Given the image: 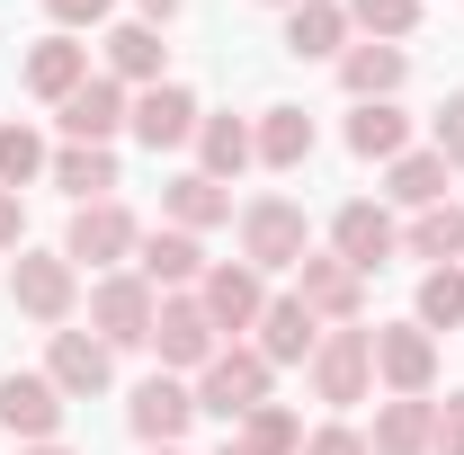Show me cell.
Masks as SVG:
<instances>
[{"mask_svg":"<svg viewBox=\"0 0 464 455\" xmlns=\"http://www.w3.org/2000/svg\"><path fill=\"white\" fill-rule=\"evenodd\" d=\"M366 384H375V331H357V322L322 331V348H313V393L331 402V411H348V402H366Z\"/></svg>","mask_w":464,"mask_h":455,"instance_id":"cell-1","label":"cell"},{"mask_svg":"<svg viewBox=\"0 0 464 455\" xmlns=\"http://www.w3.org/2000/svg\"><path fill=\"white\" fill-rule=\"evenodd\" d=\"M72 295H81V277H72L63 250H18V268H9V304H18L27 322L63 331V322H72Z\"/></svg>","mask_w":464,"mask_h":455,"instance_id":"cell-2","label":"cell"},{"mask_svg":"<svg viewBox=\"0 0 464 455\" xmlns=\"http://www.w3.org/2000/svg\"><path fill=\"white\" fill-rule=\"evenodd\" d=\"M304 241H313V232H304V206H295V197H259V206H241V259H250L259 277H268V268H295Z\"/></svg>","mask_w":464,"mask_h":455,"instance_id":"cell-3","label":"cell"},{"mask_svg":"<svg viewBox=\"0 0 464 455\" xmlns=\"http://www.w3.org/2000/svg\"><path fill=\"white\" fill-rule=\"evenodd\" d=\"M259 402H268V357H259V348H215V366L197 375V411L250 420Z\"/></svg>","mask_w":464,"mask_h":455,"instance_id":"cell-4","label":"cell"},{"mask_svg":"<svg viewBox=\"0 0 464 455\" xmlns=\"http://www.w3.org/2000/svg\"><path fill=\"white\" fill-rule=\"evenodd\" d=\"M152 348H161V366H215V348H224V331L206 322V304L197 295H161V313H152Z\"/></svg>","mask_w":464,"mask_h":455,"instance_id":"cell-5","label":"cell"},{"mask_svg":"<svg viewBox=\"0 0 464 455\" xmlns=\"http://www.w3.org/2000/svg\"><path fill=\"white\" fill-rule=\"evenodd\" d=\"M152 313H161V295L143 277H99V295H90V331L108 348H143L152 340Z\"/></svg>","mask_w":464,"mask_h":455,"instance_id":"cell-6","label":"cell"},{"mask_svg":"<svg viewBox=\"0 0 464 455\" xmlns=\"http://www.w3.org/2000/svg\"><path fill=\"white\" fill-rule=\"evenodd\" d=\"M393 250H402V232H393V215H384V206L348 197L340 215H331V259H348L357 277H375V268H384Z\"/></svg>","mask_w":464,"mask_h":455,"instance_id":"cell-7","label":"cell"},{"mask_svg":"<svg viewBox=\"0 0 464 455\" xmlns=\"http://www.w3.org/2000/svg\"><path fill=\"white\" fill-rule=\"evenodd\" d=\"M295 304L340 331V322H357V304H366V277H357L348 259H313V250H304V259H295Z\"/></svg>","mask_w":464,"mask_h":455,"instance_id":"cell-8","label":"cell"},{"mask_svg":"<svg viewBox=\"0 0 464 455\" xmlns=\"http://www.w3.org/2000/svg\"><path fill=\"white\" fill-rule=\"evenodd\" d=\"M134 241H143V232H134V215H125L116 197H99V206H81V215H72V241H63V259H72V268H116Z\"/></svg>","mask_w":464,"mask_h":455,"instance_id":"cell-9","label":"cell"},{"mask_svg":"<svg viewBox=\"0 0 464 455\" xmlns=\"http://www.w3.org/2000/svg\"><path fill=\"white\" fill-rule=\"evenodd\" d=\"M108 366H116V348L99 340V331H54V348H45V375H54L63 402L108 393Z\"/></svg>","mask_w":464,"mask_h":455,"instance_id":"cell-10","label":"cell"},{"mask_svg":"<svg viewBox=\"0 0 464 455\" xmlns=\"http://www.w3.org/2000/svg\"><path fill=\"white\" fill-rule=\"evenodd\" d=\"M197 304H206V322H215V331H259L268 286H259V268L241 259V268H206V277H197Z\"/></svg>","mask_w":464,"mask_h":455,"instance_id":"cell-11","label":"cell"},{"mask_svg":"<svg viewBox=\"0 0 464 455\" xmlns=\"http://www.w3.org/2000/svg\"><path fill=\"white\" fill-rule=\"evenodd\" d=\"M375 375H384L393 393H429V384H438V331H420V322L375 331Z\"/></svg>","mask_w":464,"mask_h":455,"instance_id":"cell-12","label":"cell"},{"mask_svg":"<svg viewBox=\"0 0 464 455\" xmlns=\"http://www.w3.org/2000/svg\"><path fill=\"white\" fill-rule=\"evenodd\" d=\"M0 429H9V438H27V447H45V438L63 429L54 375H0Z\"/></svg>","mask_w":464,"mask_h":455,"instance_id":"cell-13","label":"cell"},{"mask_svg":"<svg viewBox=\"0 0 464 455\" xmlns=\"http://www.w3.org/2000/svg\"><path fill=\"white\" fill-rule=\"evenodd\" d=\"M134 277L143 286H161V295H179V286H197L206 277V250H197V232H143L134 241Z\"/></svg>","mask_w":464,"mask_h":455,"instance_id":"cell-14","label":"cell"},{"mask_svg":"<svg viewBox=\"0 0 464 455\" xmlns=\"http://www.w3.org/2000/svg\"><path fill=\"white\" fill-rule=\"evenodd\" d=\"M197 125H206V116H197V99H188L179 81H152V90L134 99V134H143L152 152H179V143H188Z\"/></svg>","mask_w":464,"mask_h":455,"instance_id":"cell-15","label":"cell"},{"mask_svg":"<svg viewBox=\"0 0 464 455\" xmlns=\"http://www.w3.org/2000/svg\"><path fill=\"white\" fill-rule=\"evenodd\" d=\"M125 420H134V438H143V447H179V429L197 420V393H188V384H170V375H152V384L134 393V411H125Z\"/></svg>","mask_w":464,"mask_h":455,"instance_id":"cell-16","label":"cell"},{"mask_svg":"<svg viewBox=\"0 0 464 455\" xmlns=\"http://www.w3.org/2000/svg\"><path fill=\"white\" fill-rule=\"evenodd\" d=\"M116 125H134V108H125L116 81H81V90L63 99V134H72V143H108Z\"/></svg>","mask_w":464,"mask_h":455,"instance_id":"cell-17","label":"cell"},{"mask_svg":"<svg viewBox=\"0 0 464 455\" xmlns=\"http://www.w3.org/2000/svg\"><path fill=\"white\" fill-rule=\"evenodd\" d=\"M313 348H322V322H313L295 295H277V304L259 313V357H268V366H304Z\"/></svg>","mask_w":464,"mask_h":455,"instance_id":"cell-18","label":"cell"},{"mask_svg":"<svg viewBox=\"0 0 464 455\" xmlns=\"http://www.w3.org/2000/svg\"><path fill=\"white\" fill-rule=\"evenodd\" d=\"M429 438H438V402L429 393H393L375 411V455H429Z\"/></svg>","mask_w":464,"mask_h":455,"instance_id":"cell-19","label":"cell"},{"mask_svg":"<svg viewBox=\"0 0 464 455\" xmlns=\"http://www.w3.org/2000/svg\"><path fill=\"white\" fill-rule=\"evenodd\" d=\"M340 81H348L357 108H366V99H393V90L411 81V54H402V45H348V54H340Z\"/></svg>","mask_w":464,"mask_h":455,"instance_id":"cell-20","label":"cell"},{"mask_svg":"<svg viewBox=\"0 0 464 455\" xmlns=\"http://www.w3.org/2000/svg\"><path fill=\"white\" fill-rule=\"evenodd\" d=\"M81 81H90V45H72V36H45V45H27V90H36V99H54V108H63Z\"/></svg>","mask_w":464,"mask_h":455,"instance_id":"cell-21","label":"cell"},{"mask_svg":"<svg viewBox=\"0 0 464 455\" xmlns=\"http://www.w3.org/2000/svg\"><path fill=\"white\" fill-rule=\"evenodd\" d=\"M340 45H348V9L340 0H295L286 9V54L322 63V54H340Z\"/></svg>","mask_w":464,"mask_h":455,"instance_id":"cell-22","label":"cell"},{"mask_svg":"<svg viewBox=\"0 0 464 455\" xmlns=\"http://www.w3.org/2000/svg\"><path fill=\"white\" fill-rule=\"evenodd\" d=\"M402 250H411V259H438V268H456V259H464V206H456V197L420 206V215H411V232H402Z\"/></svg>","mask_w":464,"mask_h":455,"instance_id":"cell-23","label":"cell"},{"mask_svg":"<svg viewBox=\"0 0 464 455\" xmlns=\"http://www.w3.org/2000/svg\"><path fill=\"white\" fill-rule=\"evenodd\" d=\"M402 143H411V116L393 99H366V108L348 116V152L357 161H402Z\"/></svg>","mask_w":464,"mask_h":455,"instance_id":"cell-24","label":"cell"},{"mask_svg":"<svg viewBox=\"0 0 464 455\" xmlns=\"http://www.w3.org/2000/svg\"><path fill=\"white\" fill-rule=\"evenodd\" d=\"M45 170H54V188H72L81 206H99V197L116 188V152H108V143H63Z\"/></svg>","mask_w":464,"mask_h":455,"instance_id":"cell-25","label":"cell"},{"mask_svg":"<svg viewBox=\"0 0 464 455\" xmlns=\"http://www.w3.org/2000/svg\"><path fill=\"white\" fill-rule=\"evenodd\" d=\"M250 143H259L268 170H304V161H313V116H304V108H268Z\"/></svg>","mask_w":464,"mask_h":455,"instance_id":"cell-26","label":"cell"},{"mask_svg":"<svg viewBox=\"0 0 464 455\" xmlns=\"http://www.w3.org/2000/svg\"><path fill=\"white\" fill-rule=\"evenodd\" d=\"M161 206H170V224H179V232H206V224H224V215H232L224 179H206V170L170 179V188H161Z\"/></svg>","mask_w":464,"mask_h":455,"instance_id":"cell-27","label":"cell"},{"mask_svg":"<svg viewBox=\"0 0 464 455\" xmlns=\"http://www.w3.org/2000/svg\"><path fill=\"white\" fill-rule=\"evenodd\" d=\"M108 81H143V90L161 81V27L152 18H134V27L108 36Z\"/></svg>","mask_w":464,"mask_h":455,"instance_id":"cell-28","label":"cell"},{"mask_svg":"<svg viewBox=\"0 0 464 455\" xmlns=\"http://www.w3.org/2000/svg\"><path fill=\"white\" fill-rule=\"evenodd\" d=\"M197 152H206V179H232V170L259 161V143H250L241 116H206V125H197Z\"/></svg>","mask_w":464,"mask_h":455,"instance_id":"cell-29","label":"cell"},{"mask_svg":"<svg viewBox=\"0 0 464 455\" xmlns=\"http://www.w3.org/2000/svg\"><path fill=\"white\" fill-rule=\"evenodd\" d=\"M384 197H393V206H438V197H447V152H402L393 179H384Z\"/></svg>","mask_w":464,"mask_h":455,"instance_id":"cell-30","label":"cell"},{"mask_svg":"<svg viewBox=\"0 0 464 455\" xmlns=\"http://www.w3.org/2000/svg\"><path fill=\"white\" fill-rule=\"evenodd\" d=\"M241 447L250 455H304V420H295L286 402H259V411L241 420Z\"/></svg>","mask_w":464,"mask_h":455,"instance_id":"cell-31","label":"cell"},{"mask_svg":"<svg viewBox=\"0 0 464 455\" xmlns=\"http://www.w3.org/2000/svg\"><path fill=\"white\" fill-rule=\"evenodd\" d=\"M464 322V268H429L420 277V331H456Z\"/></svg>","mask_w":464,"mask_h":455,"instance_id":"cell-32","label":"cell"},{"mask_svg":"<svg viewBox=\"0 0 464 455\" xmlns=\"http://www.w3.org/2000/svg\"><path fill=\"white\" fill-rule=\"evenodd\" d=\"M340 9H348V27H366V36H384V45L420 27V0H340Z\"/></svg>","mask_w":464,"mask_h":455,"instance_id":"cell-33","label":"cell"},{"mask_svg":"<svg viewBox=\"0 0 464 455\" xmlns=\"http://www.w3.org/2000/svg\"><path fill=\"white\" fill-rule=\"evenodd\" d=\"M36 170H45V143H36V125H0V188H27Z\"/></svg>","mask_w":464,"mask_h":455,"instance_id":"cell-34","label":"cell"},{"mask_svg":"<svg viewBox=\"0 0 464 455\" xmlns=\"http://www.w3.org/2000/svg\"><path fill=\"white\" fill-rule=\"evenodd\" d=\"M438 152H447V170H464V90L438 108Z\"/></svg>","mask_w":464,"mask_h":455,"instance_id":"cell-35","label":"cell"},{"mask_svg":"<svg viewBox=\"0 0 464 455\" xmlns=\"http://www.w3.org/2000/svg\"><path fill=\"white\" fill-rule=\"evenodd\" d=\"M304 455H375V447H366L357 429H340V420H331V429H313V438H304Z\"/></svg>","mask_w":464,"mask_h":455,"instance_id":"cell-36","label":"cell"},{"mask_svg":"<svg viewBox=\"0 0 464 455\" xmlns=\"http://www.w3.org/2000/svg\"><path fill=\"white\" fill-rule=\"evenodd\" d=\"M429 455H464V393H447V411H438V438H429Z\"/></svg>","mask_w":464,"mask_h":455,"instance_id":"cell-37","label":"cell"},{"mask_svg":"<svg viewBox=\"0 0 464 455\" xmlns=\"http://www.w3.org/2000/svg\"><path fill=\"white\" fill-rule=\"evenodd\" d=\"M45 9H54V27H63V36H72V27H99L116 0H45Z\"/></svg>","mask_w":464,"mask_h":455,"instance_id":"cell-38","label":"cell"},{"mask_svg":"<svg viewBox=\"0 0 464 455\" xmlns=\"http://www.w3.org/2000/svg\"><path fill=\"white\" fill-rule=\"evenodd\" d=\"M9 241H27V206H18V188H0V250Z\"/></svg>","mask_w":464,"mask_h":455,"instance_id":"cell-39","label":"cell"},{"mask_svg":"<svg viewBox=\"0 0 464 455\" xmlns=\"http://www.w3.org/2000/svg\"><path fill=\"white\" fill-rule=\"evenodd\" d=\"M170 9H179V0H143V18H170Z\"/></svg>","mask_w":464,"mask_h":455,"instance_id":"cell-40","label":"cell"},{"mask_svg":"<svg viewBox=\"0 0 464 455\" xmlns=\"http://www.w3.org/2000/svg\"><path fill=\"white\" fill-rule=\"evenodd\" d=\"M27 455H72V447H54V438H45V447H27Z\"/></svg>","mask_w":464,"mask_h":455,"instance_id":"cell-41","label":"cell"},{"mask_svg":"<svg viewBox=\"0 0 464 455\" xmlns=\"http://www.w3.org/2000/svg\"><path fill=\"white\" fill-rule=\"evenodd\" d=\"M224 455H250V447H241V438H232V447H224Z\"/></svg>","mask_w":464,"mask_h":455,"instance_id":"cell-42","label":"cell"},{"mask_svg":"<svg viewBox=\"0 0 464 455\" xmlns=\"http://www.w3.org/2000/svg\"><path fill=\"white\" fill-rule=\"evenodd\" d=\"M268 9H295V0H268Z\"/></svg>","mask_w":464,"mask_h":455,"instance_id":"cell-43","label":"cell"},{"mask_svg":"<svg viewBox=\"0 0 464 455\" xmlns=\"http://www.w3.org/2000/svg\"><path fill=\"white\" fill-rule=\"evenodd\" d=\"M152 455H179V447H152Z\"/></svg>","mask_w":464,"mask_h":455,"instance_id":"cell-44","label":"cell"}]
</instances>
